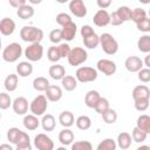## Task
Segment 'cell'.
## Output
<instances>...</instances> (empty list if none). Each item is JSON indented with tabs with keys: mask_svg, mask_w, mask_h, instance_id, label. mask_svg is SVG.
<instances>
[{
	"mask_svg": "<svg viewBox=\"0 0 150 150\" xmlns=\"http://www.w3.org/2000/svg\"><path fill=\"white\" fill-rule=\"evenodd\" d=\"M16 28V25L14 22L13 19L11 18H4L1 19L0 21V33L4 35V36H9L14 33Z\"/></svg>",
	"mask_w": 150,
	"mask_h": 150,
	"instance_id": "15",
	"label": "cell"
},
{
	"mask_svg": "<svg viewBox=\"0 0 150 150\" xmlns=\"http://www.w3.org/2000/svg\"><path fill=\"white\" fill-rule=\"evenodd\" d=\"M88 59V53L84 48L82 47H74L71 48V52L69 54V56L67 57L68 60V63L73 67H76V66H80L82 63H84Z\"/></svg>",
	"mask_w": 150,
	"mask_h": 150,
	"instance_id": "7",
	"label": "cell"
},
{
	"mask_svg": "<svg viewBox=\"0 0 150 150\" xmlns=\"http://www.w3.org/2000/svg\"><path fill=\"white\" fill-rule=\"evenodd\" d=\"M56 22H57L60 26L64 27L66 25H68V23H70V22H73V21H71V18H70L69 14L62 12V13H59V14L56 15Z\"/></svg>",
	"mask_w": 150,
	"mask_h": 150,
	"instance_id": "45",
	"label": "cell"
},
{
	"mask_svg": "<svg viewBox=\"0 0 150 150\" xmlns=\"http://www.w3.org/2000/svg\"><path fill=\"white\" fill-rule=\"evenodd\" d=\"M137 74H138L137 77L141 82H143V83L150 82V69L149 68H142Z\"/></svg>",
	"mask_w": 150,
	"mask_h": 150,
	"instance_id": "46",
	"label": "cell"
},
{
	"mask_svg": "<svg viewBox=\"0 0 150 150\" xmlns=\"http://www.w3.org/2000/svg\"><path fill=\"white\" fill-rule=\"evenodd\" d=\"M59 141L63 146L71 145L74 143V132L69 128H63L59 132Z\"/></svg>",
	"mask_w": 150,
	"mask_h": 150,
	"instance_id": "22",
	"label": "cell"
},
{
	"mask_svg": "<svg viewBox=\"0 0 150 150\" xmlns=\"http://www.w3.org/2000/svg\"><path fill=\"white\" fill-rule=\"evenodd\" d=\"M48 74H49V76L53 80H55V81H62V79L66 76V69H64V67L62 64L54 63L53 66L49 67Z\"/></svg>",
	"mask_w": 150,
	"mask_h": 150,
	"instance_id": "18",
	"label": "cell"
},
{
	"mask_svg": "<svg viewBox=\"0 0 150 150\" xmlns=\"http://www.w3.org/2000/svg\"><path fill=\"white\" fill-rule=\"evenodd\" d=\"M61 30H62V39L64 41L69 42V41L74 40V38L77 33V26L75 22H70V23L66 25L64 27H62Z\"/></svg>",
	"mask_w": 150,
	"mask_h": 150,
	"instance_id": "19",
	"label": "cell"
},
{
	"mask_svg": "<svg viewBox=\"0 0 150 150\" xmlns=\"http://www.w3.org/2000/svg\"><path fill=\"white\" fill-rule=\"evenodd\" d=\"M149 18H150V9H149Z\"/></svg>",
	"mask_w": 150,
	"mask_h": 150,
	"instance_id": "60",
	"label": "cell"
},
{
	"mask_svg": "<svg viewBox=\"0 0 150 150\" xmlns=\"http://www.w3.org/2000/svg\"><path fill=\"white\" fill-rule=\"evenodd\" d=\"M49 86H50V83L47 80V77L38 76V77H35L33 80V88L36 91H46L49 88Z\"/></svg>",
	"mask_w": 150,
	"mask_h": 150,
	"instance_id": "31",
	"label": "cell"
},
{
	"mask_svg": "<svg viewBox=\"0 0 150 150\" xmlns=\"http://www.w3.org/2000/svg\"><path fill=\"white\" fill-rule=\"evenodd\" d=\"M29 2H30V4H40L41 1H40V0H39V1H36V0H29Z\"/></svg>",
	"mask_w": 150,
	"mask_h": 150,
	"instance_id": "58",
	"label": "cell"
},
{
	"mask_svg": "<svg viewBox=\"0 0 150 150\" xmlns=\"http://www.w3.org/2000/svg\"><path fill=\"white\" fill-rule=\"evenodd\" d=\"M16 15L22 20H28L34 15V7L29 4H26L25 6L16 9Z\"/></svg>",
	"mask_w": 150,
	"mask_h": 150,
	"instance_id": "30",
	"label": "cell"
},
{
	"mask_svg": "<svg viewBox=\"0 0 150 150\" xmlns=\"http://www.w3.org/2000/svg\"><path fill=\"white\" fill-rule=\"evenodd\" d=\"M136 127L141 129L142 131H144L146 135H149L150 134V116L145 114L139 115L136 121Z\"/></svg>",
	"mask_w": 150,
	"mask_h": 150,
	"instance_id": "28",
	"label": "cell"
},
{
	"mask_svg": "<svg viewBox=\"0 0 150 150\" xmlns=\"http://www.w3.org/2000/svg\"><path fill=\"white\" fill-rule=\"evenodd\" d=\"M96 69H97V71H101L105 76H111L116 73L117 66L114 61H111L109 59H101L96 63Z\"/></svg>",
	"mask_w": 150,
	"mask_h": 150,
	"instance_id": "10",
	"label": "cell"
},
{
	"mask_svg": "<svg viewBox=\"0 0 150 150\" xmlns=\"http://www.w3.org/2000/svg\"><path fill=\"white\" fill-rule=\"evenodd\" d=\"M143 66H144L143 60L138 56H135V55L128 56L124 61V67L130 73H138L143 68Z\"/></svg>",
	"mask_w": 150,
	"mask_h": 150,
	"instance_id": "11",
	"label": "cell"
},
{
	"mask_svg": "<svg viewBox=\"0 0 150 150\" xmlns=\"http://www.w3.org/2000/svg\"><path fill=\"white\" fill-rule=\"evenodd\" d=\"M77 80L76 77H74L73 75H66L62 81H61V84H62V88L66 90V91H73L76 89L77 87Z\"/></svg>",
	"mask_w": 150,
	"mask_h": 150,
	"instance_id": "29",
	"label": "cell"
},
{
	"mask_svg": "<svg viewBox=\"0 0 150 150\" xmlns=\"http://www.w3.org/2000/svg\"><path fill=\"white\" fill-rule=\"evenodd\" d=\"M47 59L50 62H53V63H56L60 59H62L61 55H60L57 46H52V47L48 48V50H47Z\"/></svg>",
	"mask_w": 150,
	"mask_h": 150,
	"instance_id": "38",
	"label": "cell"
},
{
	"mask_svg": "<svg viewBox=\"0 0 150 150\" xmlns=\"http://www.w3.org/2000/svg\"><path fill=\"white\" fill-rule=\"evenodd\" d=\"M26 4H27L26 0H9V5H11L12 7L16 8V9H19L20 7L25 6Z\"/></svg>",
	"mask_w": 150,
	"mask_h": 150,
	"instance_id": "52",
	"label": "cell"
},
{
	"mask_svg": "<svg viewBox=\"0 0 150 150\" xmlns=\"http://www.w3.org/2000/svg\"><path fill=\"white\" fill-rule=\"evenodd\" d=\"M137 29L139 32H143V33H149L150 32V18L146 16L144 20H142L141 22H138L136 25Z\"/></svg>",
	"mask_w": 150,
	"mask_h": 150,
	"instance_id": "47",
	"label": "cell"
},
{
	"mask_svg": "<svg viewBox=\"0 0 150 150\" xmlns=\"http://www.w3.org/2000/svg\"><path fill=\"white\" fill-rule=\"evenodd\" d=\"M55 150H67V149H66V146H59V148H56Z\"/></svg>",
	"mask_w": 150,
	"mask_h": 150,
	"instance_id": "59",
	"label": "cell"
},
{
	"mask_svg": "<svg viewBox=\"0 0 150 150\" xmlns=\"http://www.w3.org/2000/svg\"><path fill=\"white\" fill-rule=\"evenodd\" d=\"M49 40H50V42L52 43H59L60 45V42L63 40L62 39V30L61 29H53V30H50V33H49Z\"/></svg>",
	"mask_w": 150,
	"mask_h": 150,
	"instance_id": "44",
	"label": "cell"
},
{
	"mask_svg": "<svg viewBox=\"0 0 150 150\" xmlns=\"http://www.w3.org/2000/svg\"><path fill=\"white\" fill-rule=\"evenodd\" d=\"M110 23H111L112 26H120V25L124 23V22L121 20V18L118 16V14L116 13V11L110 14Z\"/></svg>",
	"mask_w": 150,
	"mask_h": 150,
	"instance_id": "51",
	"label": "cell"
},
{
	"mask_svg": "<svg viewBox=\"0 0 150 150\" xmlns=\"http://www.w3.org/2000/svg\"><path fill=\"white\" fill-rule=\"evenodd\" d=\"M33 73V64L29 61H21L16 66V74L20 77H28Z\"/></svg>",
	"mask_w": 150,
	"mask_h": 150,
	"instance_id": "23",
	"label": "cell"
},
{
	"mask_svg": "<svg viewBox=\"0 0 150 150\" xmlns=\"http://www.w3.org/2000/svg\"><path fill=\"white\" fill-rule=\"evenodd\" d=\"M47 101L48 100H47L46 95H38L36 97H34L33 101L29 103L30 112L35 116H43L48 108Z\"/></svg>",
	"mask_w": 150,
	"mask_h": 150,
	"instance_id": "5",
	"label": "cell"
},
{
	"mask_svg": "<svg viewBox=\"0 0 150 150\" xmlns=\"http://www.w3.org/2000/svg\"><path fill=\"white\" fill-rule=\"evenodd\" d=\"M117 148V143L115 139L112 138H104L103 141H101L96 148V150H116Z\"/></svg>",
	"mask_w": 150,
	"mask_h": 150,
	"instance_id": "35",
	"label": "cell"
},
{
	"mask_svg": "<svg viewBox=\"0 0 150 150\" xmlns=\"http://www.w3.org/2000/svg\"><path fill=\"white\" fill-rule=\"evenodd\" d=\"M149 102L150 100H141V101H134L135 109L138 111H145L149 108Z\"/></svg>",
	"mask_w": 150,
	"mask_h": 150,
	"instance_id": "49",
	"label": "cell"
},
{
	"mask_svg": "<svg viewBox=\"0 0 150 150\" xmlns=\"http://www.w3.org/2000/svg\"><path fill=\"white\" fill-rule=\"evenodd\" d=\"M56 125V120L52 114H45L41 118V127L45 131H53Z\"/></svg>",
	"mask_w": 150,
	"mask_h": 150,
	"instance_id": "27",
	"label": "cell"
},
{
	"mask_svg": "<svg viewBox=\"0 0 150 150\" xmlns=\"http://www.w3.org/2000/svg\"><path fill=\"white\" fill-rule=\"evenodd\" d=\"M20 38L25 42L41 43L43 39V30L35 26H23L20 29Z\"/></svg>",
	"mask_w": 150,
	"mask_h": 150,
	"instance_id": "1",
	"label": "cell"
},
{
	"mask_svg": "<svg viewBox=\"0 0 150 150\" xmlns=\"http://www.w3.org/2000/svg\"><path fill=\"white\" fill-rule=\"evenodd\" d=\"M15 150H33V146H32L30 142H28V143H22V144L16 145Z\"/></svg>",
	"mask_w": 150,
	"mask_h": 150,
	"instance_id": "54",
	"label": "cell"
},
{
	"mask_svg": "<svg viewBox=\"0 0 150 150\" xmlns=\"http://www.w3.org/2000/svg\"><path fill=\"white\" fill-rule=\"evenodd\" d=\"M132 98L134 101L141 100H150V89L145 84H138L132 89Z\"/></svg>",
	"mask_w": 150,
	"mask_h": 150,
	"instance_id": "16",
	"label": "cell"
},
{
	"mask_svg": "<svg viewBox=\"0 0 150 150\" xmlns=\"http://www.w3.org/2000/svg\"><path fill=\"white\" fill-rule=\"evenodd\" d=\"M131 141H132V137L129 132L127 131H123V132H120L117 135V139H116V143H117V146L121 149V150H127L131 146Z\"/></svg>",
	"mask_w": 150,
	"mask_h": 150,
	"instance_id": "20",
	"label": "cell"
},
{
	"mask_svg": "<svg viewBox=\"0 0 150 150\" xmlns=\"http://www.w3.org/2000/svg\"><path fill=\"white\" fill-rule=\"evenodd\" d=\"M98 74H97V69L93 68V67H80L76 69L75 73V77L79 82L81 83H88V82H93L97 79Z\"/></svg>",
	"mask_w": 150,
	"mask_h": 150,
	"instance_id": "4",
	"label": "cell"
},
{
	"mask_svg": "<svg viewBox=\"0 0 150 150\" xmlns=\"http://www.w3.org/2000/svg\"><path fill=\"white\" fill-rule=\"evenodd\" d=\"M22 124L27 130L33 131V130H36L39 128V125L41 124V121H39L38 116H35L33 114H29V115H25Z\"/></svg>",
	"mask_w": 150,
	"mask_h": 150,
	"instance_id": "21",
	"label": "cell"
},
{
	"mask_svg": "<svg viewBox=\"0 0 150 150\" xmlns=\"http://www.w3.org/2000/svg\"><path fill=\"white\" fill-rule=\"evenodd\" d=\"M0 150H15V149H13V146H12L11 144L2 143V144L0 145Z\"/></svg>",
	"mask_w": 150,
	"mask_h": 150,
	"instance_id": "55",
	"label": "cell"
},
{
	"mask_svg": "<svg viewBox=\"0 0 150 150\" xmlns=\"http://www.w3.org/2000/svg\"><path fill=\"white\" fill-rule=\"evenodd\" d=\"M93 21L97 27H105L110 23V14L105 9H98L94 15Z\"/></svg>",
	"mask_w": 150,
	"mask_h": 150,
	"instance_id": "14",
	"label": "cell"
},
{
	"mask_svg": "<svg viewBox=\"0 0 150 150\" xmlns=\"http://www.w3.org/2000/svg\"><path fill=\"white\" fill-rule=\"evenodd\" d=\"M146 134L144 131H142L141 129H138L137 127H135L131 131V137H132V141L136 142V143H143L145 139H146Z\"/></svg>",
	"mask_w": 150,
	"mask_h": 150,
	"instance_id": "41",
	"label": "cell"
},
{
	"mask_svg": "<svg viewBox=\"0 0 150 150\" xmlns=\"http://www.w3.org/2000/svg\"><path fill=\"white\" fill-rule=\"evenodd\" d=\"M101 116H102L103 122H105L107 124H114L117 121V112H116V110H114L111 108Z\"/></svg>",
	"mask_w": 150,
	"mask_h": 150,
	"instance_id": "40",
	"label": "cell"
},
{
	"mask_svg": "<svg viewBox=\"0 0 150 150\" xmlns=\"http://www.w3.org/2000/svg\"><path fill=\"white\" fill-rule=\"evenodd\" d=\"M57 48H59V52H60L61 57H68L69 54H70V52H71V48H70V46L67 42H63V43L57 45Z\"/></svg>",
	"mask_w": 150,
	"mask_h": 150,
	"instance_id": "48",
	"label": "cell"
},
{
	"mask_svg": "<svg viewBox=\"0 0 150 150\" xmlns=\"http://www.w3.org/2000/svg\"><path fill=\"white\" fill-rule=\"evenodd\" d=\"M12 104H13V101H12L11 96H9L7 93H5V91L0 93V109L6 110V109H8Z\"/></svg>",
	"mask_w": 150,
	"mask_h": 150,
	"instance_id": "43",
	"label": "cell"
},
{
	"mask_svg": "<svg viewBox=\"0 0 150 150\" xmlns=\"http://www.w3.org/2000/svg\"><path fill=\"white\" fill-rule=\"evenodd\" d=\"M131 12H132V9H130L128 6H121L116 9V13L118 14V16L121 18V20L123 22L131 20Z\"/></svg>",
	"mask_w": 150,
	"mask_h": 150,
	"instance_id": "36",
	"label": "cell"
},
{
	"mask_svg": "<svg viewBox=\"0 0 150 150\" xmlns=\"http://www.w3.org/2000/svg\"><path fill=\"white\" fill-rule=\"evenodd\" d=\"M70 150H94L89 141H76L71 144Z\"/></svg>",
	"mask_w": 150,
	"mask_h": 150,
	"instance_id": "42",
	"label": "cell"
},
{
	"mask_svg": "<svg viewBox=\"0 0 150 150\" xmlns=\"http://www.w3.org/2000/svg\"><path fill=\"white\" fill-rule=\"evenodd\" d=\"M75 124H76L77 129H80V130H88L91 127V120L87 115H81L76 118Z\"/></svg>",
	"mask_w": 150,
	"mask_h": 150,
	"instance_id": "34",
	"label": "cell"
},
{
	"mask_svg": "<svg viewBox=\"0 0 150 150\" xmlns=\"http://www.w3.org/2000/svg\"><path fill=\"white\" fill-rule=\"evenodd\" d=\"M100 98H101V95H100V93L97 90H94V89L93 90H89L86 94V96H84V104L88 108L95 109V107H96L97 102L100 101Z\"/></svg>",
	"mask_w": 150,
	"mask_h": 150,
	"instance_id": "24",
	"label": "cell"
},
{
	"mask_svg": "<svg viewBox=\"0 0 150 150\" xmlns=\"http://www.w3.org/2000/svg\"><path fill=\"white\" fill-rule=\"evenodd\" d=\"M146 18V12L143 9V8H134L132 12H131V21H134L136 25L138 22H141L142 20H144Z\"/></svg>",
	"mask_w": 150,
	"mask_h": 150,
	"instance_id": "37",
	"label": "cell"
},
{
	"mask_svg": "<svg viewBox=\"0 0 150 150\" xmlns=\"http://www.w3.org/2000/svg\"><path fill=\"white\" fill-rule=\"evenodd\" d=\"M25 56L29 62H38L43 56V47L41 43H30L25 49Z\"/></svg>",
	"mask_w": 150,
	"mask_h": 150,
	"instance_id": "8",
	"label": "cell"
},
{
	"mask_svg": "<svg viewBox=\"0 0 150 150\" xmlns=\"http://www.w3.org/2000/svg\"><path fill=\"white\" fill-rule=\"evenodd\" d=\"M137 48L139 52L150 54V35L144 34L137 40Z\"/></svg>",
	"mask_w": 150,
	"mask_h": 150,
	"instance_id": "32",
	"label": "cell"
},
{
	"mask_svg": "<svg viewBox=\"0 0 150 150\" xmlns=\"http://www.w3.org/2000/svg\"><path fill=\"white\" fill-rule=\"evenodd\" d=\"M7 139L9 141V143L15 144V145L30 142L29 135H28L27 132L20 130L19 128H15V127L9 128V129L7 130Z\"/></svg>",
	"mask_w": 150,
	"mask_h": 150,
	"instance_id": "6",
	"label": "cell"
},
{
	"mask_svg": "<svg viewBox=\"0 0 150 150\" xmlns=\"http://www.w3.org/2000/svg\"><path fill=\"white\" fill-rule=\"evenodd\" d=\"M96 4L100 7V9H107L111 5V1L110 0H97Z\"/></svg>",
	"mask_w": 150,
	"mask_h": 150,
	"instance_id": "53",
	"label": "cell"
},
{
	"mask_svg": "<svg viewBox=\"0 0 150 150\" xmlns=\"http://www.w3.org/2000/svg\"><path fill=\"white\" fill-rule=\"evenodd\" d=\"M94 33H95L94 28H93L91 26H89V25H83V26L81 27V30H80V34H81L82 39H83V38H87V36H89V35H91V34H94Z\"/></svg>",
	"mask_w": 150,
	"mask_h": 150,
	"instance_id": "50",
	"label": "cell"
},
{
	"mask_svg": "<svg viewBox=\"0 0 150 150\" xmlns=\"http://www.w3.org/2000/svg\"><path fill=\"white\" fill-rule=\"evenodd\" d=\"M136 150H150V145H141Z\"/></svg>",
	"mask_w": 150,
	"mask_h": 150,
	"instance_id": "57",
	"label": "cell"
},
{
	"mask_svg": "<svg viewBox=\"0 0 150 150\" xmlns=\"http://www.w3.org/2000/svg\"><path fill=\"white\" fill-rule=\"evenodd\" d=\"M22 55V47L20 43L18 42H12V43H8L4 50H2V60L5 62H8V63H13V62H16Z\"/></svg>",
	"mask_w": 150,
	"mask_h": 150,
	"instance_id": "2",
	"label": "cell"
},
{
	"mask_svg": "<svg viewBox=\"0 0 150 150\" xmlns=\"http://www.w3.org/2000/svg\"><path fill=\"white\" fill-rule=\"evenodd\" d=\"M45 95H46V97H47L48 101H50V102H57V101H60L62 98L63 93H62L61 87L55 86V84H50L49 88L45 91Z\"/></svg>",
	"mask_w": 150,
	"mask_h": 150,
	"instance_id": "17",
	"label": "cell"
},
{
	"mask_svg": "<svg viewBox=\"0 0 150 150\" xmlns=\"http://www.w3.org/2000/svg\"><path fill=\"white\" fill-rule=\"evenodd\" d=\"M18 83H19V75L12 73V74H9V75L6 76V79H5V81H4V87H5V89H6L7 91L11 93V91L16 90Z\"/></svg>",
	"mask_w": 150,
	"mask_h": 150,
	"instance_id": "26",
	"label": "cell"
},
{
	"mask_svg": "<svg viewBox=\"0 0 150 150\" xmlns=\"http://www.w3.org/2000/svg\"><path fill=\"white\" fill-rule=\"evenodd\" d=\"M110 109V107H109V101L105 98V97H101L100 98V101L97 102V104H96V107H95V111L97 112V114H100V115H103L105 111H108Z\"/></svg>",
	"mask_w": 150,
	"mask_h": 150,
	"instance_id": "39",
	"label": "cell"
},
{
	"mask_svg": "<svg viewBox=\"0 0 150 150\" xmlns=\"http://www.w3.org/2000/svg\"><path fill=\"white\" fill-rule=\"evenodd\" d=\"M69 11L76 18H84L87 15V7L82 0H71L69 2Z\"/></svg>",
	"mask_w": 150,
	"mask_h": 150,
	"instance_id": "12",
	"label": "cell"
},
{
	"mask_svg": "<svg viewBox=\"0 0 150 150\" xmlns=\"http://www.w3.org/2000/svg\"><path fill=\"white\" fill-rule=\"evenodd\" d=\"M143 63H144V66H145L146 68L150 69V54H146V56H145L144 60H143Z\"/></svg>",
	"mask_w": 150,
	"mask_h": 150,
	"instance_id": "56",
	"label": "cell"
},
{
	"mask_svg": "<svg viewBox=\"0 0 150 150\" xmlns=\"http://www.w3.org/2000/svg\"><path fill=\"white\" fill-rule=\"evenodd\" d=\"M33 143H34V146L38 150H55L54 149V142H53V139L48 135H46L43 132L38 134L34 137Z\"/></svg>",
	"mask_w": 150,
	"mask_h": 150,
	"instance_id": "9",
	"label": "cell"
},
{
	"mask_svg": "<svg viewBox=\"0 0 150 150\" xmlns=\"http://www.w3.org/2000/svg\"><path fill=\"white\" fill-rule=\"evenodd\" d=\"M12 108L16 115H26V112L28 111V108H29L28 100L23 96H19L13 101Z\"/></svg>",
	"mask_w": 150,
	"mask_h": 150,
	"instance_id": "13",
	"label": "cell"
},
{
	"mask_svg": "<svg viewBox=\"0 0 150 150\" xmlns=\"http://www.w3.org/2000/svg\"><path fill=\"white\" fill-rule=\"evenodd\" d=\"M100 46L107 55H114L118 50V42L110 33H103L100 35Z\"/></svg>",
	"mask_w": 150,
	"mask_h": 150,
	"instance_id": "3",
	"label": "cell"
},
{
	"mask_svg": "<svg viewBox=\"0 0 150 150\" xmlns=\"http://www.w3.org/2000/svg\"><path fill=\"white\" fill-rule=\"evenodd\" d=\"M59 122L63 128H70L75 123V117L71 111L64 110L59 115Z\"/></svg>",
	"mask_w": 150,
	"mask_h": 150,
	"instance_id": "25",
	"label": "cell"
},
{
	"mask_svg": "<svg viewBox=\"0 0 150 150\" xmlns=\"http://www.w3.org/2000/svg\"><path fill=\"white\" fill-rule=\"evenodd\" d=\"M83 41V45L86 48L88 49H95L98 45H100V35H97L96 33L87 36V38H83L82 39Z\"/></svg>",
	"mask_w": 150,
	"mask_h": 150,
	"instance_id": "33",
	"label": "cell"
}]
</instances>
